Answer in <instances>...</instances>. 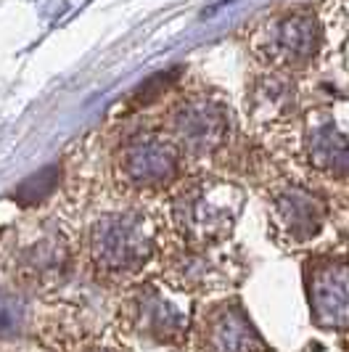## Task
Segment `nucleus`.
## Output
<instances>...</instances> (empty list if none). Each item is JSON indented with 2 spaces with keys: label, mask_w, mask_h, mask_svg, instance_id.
Masks as SVG:
<instances>
[{
  "label": "nucleus",
  "mask_w": 349,
  "mask_h": 352,
  "mask_svg": "<svg viewBox=\"0 0 349 352\" xmlns=\"http://www.w3.org/2000/svg\"><path fill=\"white\" fill-rule=\"evenodd\" d=\"M244 188L227 177L201 175L188 180L170 204L174 233L188 247H220L244 212Z\"/></svg>",
  "instance_id": "nucleus-1"
},
{
  "label": "nucleus",
  "mask_w": 349,
  "mask_h": 352,
  "mask_svg": "<svg viewBox=\"0 0 349 352\" xmlns=\"http://www.w3.org/2000/svg\"><path fill=\"white\" fill-rule=\"evenodd\" d=\"M53 173H56V170H45V173H37L35 177H30V180L19 188L21 199H24V201H37V199H43V196L56 186V175H53Z\"/></svg>",
  "instance_id": "nucleus-15"
},
{
  "label": "nucleus",
  "mask_w": 349,
  "mask_h": 352,
  "mask_svg": "<svg viewBox=\"0 0 349 352\" xmlns=\"http://www.w3.org/2000/svg\"><path fill=\"white\" fill-rule=\"evenodd\" d=\"M11 265L21 289L53 292L69 281L74 270V247L58 226H40L16 247Z\"/></svg>",
  "instance_id": "nucleus-8"
},
{
  "label": "nucleus",
  "mask_w": 349,
  "mask_h": 352,
  "mask_svg": "<svg viewBox=\"0 0 349 352\" xmlns=\"http://www.w3.org/2000/svg\"><path fill=\"white\" fill-rule=\"evenodd\" d=\"M164 135L180 148L183 157H214L233 135V117L223 101L196 93L172 106L167 114Z\"/></svg>",
  "instance_id": "nucleus-5"
},
{
  "label": "nucleus",
  "mask_w": 349,
  "mask_h": 352,
  "mask_svg": "<svg viewBox=\"0 0 349 352\" xmlns=\"http://www.w3.org/2000/svg\"><path fill=\"white\" fill-rule=\"evenodd\" d=\"M82 352H117V350H109V347H87Z\"/></svg>",
  "instance_id": "nucleus-16"
},
{
  "label": "nucleus",
  "mask_w": 349,
  "mask_h": 352,
  "mask_svg": "<svg viewBox=\"0 0 349 352\" xmlns=\"http://www.w3.org/2000/svg\"><path fill=\"white\" fill-rule=\"evenodd\" d=\"M159 230L138 210L101 214L87 233V260L101 281L124 283L157 257Z\"/></svg>",
  "instance_id": "nucleus-2"
},
{
  "label": "nucleus",
  "mask_w": 349,
  "mask_h": 352,
  "mask_svg": "<svg viewBox=\"0 0 349 352\" xmlns=\"http://www.w3.org/2000/svg\"><path fill=\"white\" fill-rule=\"evenodd\" d=\"M302 146L315 173L349 180V130L331 106L310 109L302 120Z\"/></svg>",
  "instance_id": "nucleus-11"
},
{
  "label": "nucleus",
  "mask_w": 349,
  "mask_h": 352,
  "mask_svg": "<svg viewBox=\"0 0 349 352\" xmlns=\"http://www.w3.org/2000/svg\"><path fill=\"white\" fill-rule=\"evenodd\" d=\"M249 117L257 124L289 122L294 117V88L291 74L267 69L249 88Z\"/></svg>",
  "instance_id": "nucleus-13"
},
{
  "label": "nucleus",
  "mask_w": 349,
  "mask_h": 352,
  "mask_svg": "<svg viewBox=\"0 0 349 352\" xmlns=\"http://www.w3.org/2000/svg\"><path fill=\"white\" fill-rule=\"evenodd\" d=\"M320 48L323 24L307 6L278 11L251 27V51L273 72L294 74L310 69Z\"/></svg>",
  "instance_id": "nucleus-3"
},
{
  "label": "nucleus",
  "mask_w": 349,
  "mask_h": 352,
  "mask_svg": "<svg viewBox=\"0 0 349 352\" xmlns=\"http://www.w3.org/2000/svg\"><path fill=\"white\" fill-rule=\"evenodd\" d=\"M183 173V154L164 133H135L117 151V175L133 191H164Z\"/></svg>",
  "instance_id": "nucleus-7"
},
{
  "label": "nucleus",
  "mask_w": 349,
  "mask_h": 352,
  "mask_svg": "<svg viewBox=\"0 0 349 352\" xmlns=\"http://www.w3.org/2000/svg\"><path fill=\"white\" fill-rule=\"evenodd\" d=\"M270 228L286 244H307L326 226V201L302 183H286L270 196Z\"/></svg>",
  "instance_id": "nucleus-12"
},
{
  "label": "nucleus",
  "mask_w": 349,
  "mask_h": 352,
  "mask_svg": "<svg viewBox=\"0 0 349 352\" xmlns=\"http://www.w3.org/2000/svg\"><path fill=\"white\" fill-rule=\"evenodd\" d=\"M241 257L230 252L225 244L220 247H188L177 244L164 257V278L183 294H210L227 289L241 276Z\"/></svg>",
  "instance_id": "nucleus-6"
},
{
  "label": "nucleus",
  "mask_w": 349,
  "mask_h": 352,
  "mask_svg": "<svg viewBox=\"0 0 349 352\" xmlns=\"http://www.w3.org/2000/svg\"><path fill=\"white\" fill-rule=\"evenodd\" d=\"M196 352H273L238 300L204 307L193 326Z\"/></svg>",
  "instance_id": "nucleus-9"
},
{
  "label": "nucleus",
  "mask_w": 349,
  "mask_h": 352,
  "mask_svg": "<svg viewBox=\"0 0 349 352\" xmlns=\"http://www.w3.org/2000/svg\"><path fill=\"white\" fill-rule=\"evenodd\" d=\"M32 326V302L24 289L0 283V342H14Z\"/></svg>",
  "instance_id": "nucleus-14"
},
{
  "label": "nucleus",
  "mask_w": 349,
  "mask_h": 352,
  "mask_svg": "<svg viewBox=\"0 0 349 352\" xmlns=\"http://www.w3.org/2000/svg\"><path fill=\"white\" fill-rule=\"evenodd\" d=\"M122 326L146 344L185 347L193 329L188 294L159 283L133 286L122 302Z\"/></svg>",
  "instance_id": "nucleus-4"
},
{
  "label": "nucleus",
  "mask_w": 349,
  "mask_h": 352,
  "mask_svg": "<svg viewBox=\"0 0 349 352\" xmlns=\"http://www.w3.org/2000/svg\"><path fill=\"white\" fill-rule=\"evenodd\" d=\"M304 289L313 323L326 331L349 329V263L339 257H315L304 267Z\"/></svg>",
  "instance_id": "nucleus-10"
}]
</instances>
